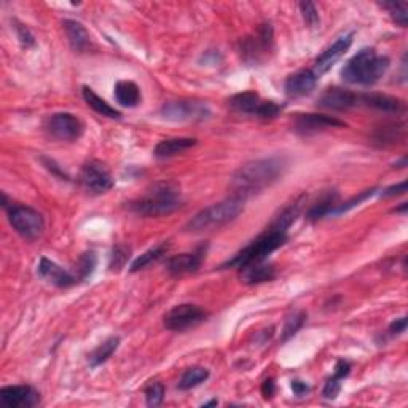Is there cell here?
<instances>
[{
    "mask_svg": "<svg viewBox=\"0 0 408 408\" xmlns=\"http://www.w3.org/2000/svg\"><path fill=\"white\" fill-rule=\"evenodd\" d=\"M82 94H83V99L88 104V107H91V109H93L96 114H99L102 117H107V118H120L121 117L120 112H118L117 109H114V107H112L107 101L102 99L101 96L96 94L91 88L83 87Z\"/></svg>",
    "mask_w": 408,
    "mask_h": 408,
    "instance_id": "484cf974",
    "label": "cell"
},
{
    "mask_svg": "<svg viewBox=\"0 0 408 408\" xmlns=\"http://www.w3.org/2000/svg\"><path fill=\"white\" fill-rule=\"evenodd\" d=\"M298 8H300V13H302L305 23L309 26V28H316V26L319 24V13H318V8H316V5L313 2H300L298 3Z\"/></svg>",
    "mask_w": 408,
    "mask_h": 408,
    "instance_id": "d590c367",
    "label": "cell"
},
{
    "mask_svg": "<svg viewBox=\"0 0 408 408\" xmlns=\"http://www.w3.org/2000/svg\"><path fill=\"white\" fill-rule=\"evenodd\" d=\"M118 346H120V338L118 337L107 338L104 343H101V345L90 354L88 359H90L91 367H98V365L109 361L112 354L118 350Z\"/></svg>",
    "mask_w": 408,
    "mask_h": 408,
    "instance_id": "4316f807",
    "label": "cell"
},
{
    "mask_svg": "<svg viewBox=\"0 0 408 408\" xmlns=\"http://www.w3.org/2000/svg\"><path fill=\"white\" fill-rule=\"evenodd\" d=\"M381 7L384 10H388V13L391 15L397 24L405 28L408 23V3L407 2H383L380 3Z\"/></svg>",
    "mask_w": 408,
    "mask_h": 408,
    "instance_id": "f546056e",
    "label": "cell"
},
{
    "mask_svg": "<svg viewBox=\"0 0 408 408\" xmlns=\"http://www.w3.org/2000/svg\"><path fill=\"white\" fill-rule=\"evenodd\" d=\"M407 330V318H400L391 322L389 325V334L391 335H400Z\"/></svg>",
    "mask_w": 408,
    "mask_h": 408,
    "instance_id": "7bdbcfd3",
    "label": "cell"
},
{
    "mask_svg": "<svg viewBox=\"0 0 408 408\" xmlns=\"http://www.w3.org/2000/svg\"><path fill=\"white\" fill-rule=\"evenodd\" d=\"M281 112H282V107L276 104L275 101H262V105L255 117L262 118V120H275Z\"/></svg>",
    "mask_w": 408,
    "mask_h": 408,
    "instance_id": "8d00e7d4",
    "label": "cell"
},
{
    "mask_svg": "<svg viewBox=\"0 0 408 408\" xmlns=\"http://www.w3.org/2000/svg\"><path fill=\"white\" fill-rule=\"evenodd\" d=\"M244 211V200L232 196L228 200L212 204V206L204 207L187 223L185 230L192 233L212 232V230L222 228L225 225L233 222V220Z\"/></svg>",
    "mask_w": 408,
    "mask_h": 408,
    "instance_id": "5b68a950",
    "label": "cell"
},
{
    "mask_svg": "<svg viewBox=\"0 0 408 408\" xmlns=\"http://www.w3.org/2000/svg\"><path fill=\"white\" fill-rule=\"evenodd\" d=\"M341 126H345V121L324 114H298L294 120V130L302 136H309V134Z\"/></svg>",
    "mask_w": 408,
    "mask_h": 408,
    "instance_id": "8fae6325",
    "label": "cell"
},
{
    "mask_svg": "<svg viewBox=\"0 0 408 408\" xmlns=\"http://www.w3.org/2000/svg\"><path fill=\"white\" fill-rule=\"evenodd\" d=\"M292 391H294L295 396L302 397L306 393H309V386L306 383H303V381H300V380H294L292 381Z\"/></svg>",
    "mask_w": 408,
    "mask_h": 408,
    "instance_id": "ee69618b",
    "label": "cell"
},
{
    "mask_svg": "<svg viewBox=\"0 0 408 408\" xmlns=\"http://www.w3.org/2000/svg\"><path fill=\"white\" fill-rule=\"evenodd\" d=\"M262 394H263V397H265V399H271L273 394H275V381H273L271 378L263 381Z\"/></svg>",
    "mask_w": 408,
    "mask_h": 408,
    "instance_id": "f6af8a7d",
    "label": "cell"
},
{
    "mask_svg": "<svg viewBox=\"0 0 408 408\" xmlns=\"http://www.w3.org/2000/svg\"><path fill=\"white\" fill-rule=\"evenodd\" d=\"M130 254H131L130 248H125V246H117L110 255V263H109L110 270L120 271L121 268L126 265L128 259H130Z\"/></svg>",
    "mask_w": 408,
    "mask_h": 408,
    "instance_id": "836d02e7",
    "label": "cell"
},
{
    "mask_svg": "<svg viewBox=\"0 0 408 408\" xmlns=\"http://www.w3.org/2000/svg\"><path fill=\"white\" fill-rule=\"evenodd\" d=\"M114 90L117 102L123 107H130L131 109V107H136L141 102V88L134 82H131V80H121V82L115 85Z\"/></svg>",
    "mask_w": 408,
    "mask_h": 408,
    "instance_id": "cb8c5ba5",
    "label": "cell"
},
{
    "mask_svg": "<svg viewBox=\"0 0 408 408\" xmlns=\"http://www.w3.org/2000/svg\"><path fill=\"white\" fill-rule=\"evenodd\" d=\"M196 146L195 137H171L157 144L153 153L157 158H169Z\"/></svg>",
    "mask_w": 408,
    "mask_h": 408,
    "instance_id": "603a6c76",
    "label": "cell"
},
{
    "mask_svg": "<svg viewBox=\"0 0 408 408\" xmlns=\"http://www.w3.org/2000/svg\"><path fill=\"white\" fill-rule=\"evenodd\" d=\"M146 399L148 407H157L164 399V386L158 383V381H153L146 388Z\"/></svg>",
    "mask_w": 408,
    "mask_h": 408,
    "instance_id": "e575fe53",
    "label": "cell"
},
{
    "mask_svg": "<svg viewBox=\"0 0 408 408\" xmlns=\"http://www.w3.org/2000/svg\"><path fill=\"white\" fill-rule=\"evenodd\" d=\"M340 389H341V380L337 377H332L330 380H327V383L324 386V397L329 400H334L337 399Z\"/></svg>",
    "mask_w": 408,
    "mask_h": 408,
    "instance_id": "f35d334b",
    "label": "cell"
},
{
    "mask_svg": "<svg viewBox=\"0 0 408 408\" xmlns=\"http://www.w3.org/2000/svg\"><path fill=\"white\" fill-rule=\"evenodd\" d=\"M402 133H404V128L399 125H384L381 128H377L373 137L375 141H378L381 144H394L397 139L402 136Z\"/></svg>",
    "mask_w": 408,
    "mask_h": 408,
    "instance_id": "1f68e13d",
    "label": "cell"
},
{
    "mask_svg": "<svg viewBox=\"0 0 408 408\" xmlns=\"http://www.w3.org/2000/svg\"><path fill=\"white\" fill-rule=\"evenodd\" d=\"M276 278V268L266 263H254V265L241 268V281L249 286L262 282H270Z\"/></svg>",
    "mask_w": 408,
    "mask_h": 408,
    "instance_id": "7402d4cb",
    "label": "cell"
},
{
    "mask_svg": "<svg viewBox=\"0 0 408 408\" xmlns=\"http://www.w3.org/2000/svg\"><path fill=\"white\" fill-rule=\"evenodd\" d=\"M180 206V192L174 184H169V182L153 185L142 198L128 204V207L134 214L142 217L169 216V214L176 212Z\"/></svg>",
    "mask_w": 408,
    "mask_h": 408,
    "instance_id": "3957f363",
    "label": "cell"
},
{
    "mask_svg": "<svg viewBox=\"0 0 408 408\" xmlns=\"http://www.w3.org/2000/svg\"><path fill=\"white\" fill-rule=\"evenodd\" d=\"M39 275L40 278H44L45 281H48L53 286L61 287V289H67L72 287L75 284L78 282L77 276H74L69 273L67 270H64L62 266H59L58 263L48 260V259H42L39 263Z\"/></svg>",
    "mask_w": 408,
    "mask_h": 408,
    "instance_id": "ac0fdd59",
    "label": "cell"
},
{
    "mask_svg": "<svg viewBox=\"0 0 408 408\" xmlns=\"http://www.w3.org/2000/svg\"><path fill=\"white\" fill-rule=\"evenodd\" d=\"M287 241V232L279 230L275 225H270L265 232L252 241L250 244L246 246L243 250L235 254L232 259L227 260L220 268H241L260 263L266 259L271 252L281 248Z\"/></svg>",
    "mask_w": 408,
    "mask_h": 408,
    "instance_id": "277c9868",
    "label": "cell"
},
{
    "mask_svg": "<svg viewBox=\"0 0 408 408\" xmlns=\"http://www.w3.org/2000/svg\"><path fill=\"white\" fill-rule=\"evenodd\" d=\"M209 378V370L204 368V367H192L189 370H185L184 375H182V378L179 381V389L182 391H189L196 388V386H200L201 383H204Z\"/></svg>",
    "mask_w": 408,
    "mask_h": 408,
    "instance_id": "f1b7e54d",
    "label": "cell"
},
{
    "mask_svg": "<svg viewBox=\"0 0 408 408\" xmlns=\"http://www.w3.org/2000/svg\"><path fill=\"white\" fill-rule=\"evenodd\" d=\"M168 249H169L168 243H161L158 246H155V248L148 249L147 252H144L142 255H139L137 259L131 263L130 271L131 273H137V271L144 270V268H147L148 265H152L153 262L160 260L161 257H163L166 252H168Z\"/></svg>",
    "mask_w": 408,
    "mask_h": 408,
    "instance_id": "83f0119b",
    "label": "cell"
},
{
    "mask_svg": "<svg viewBox=\"0 0 408 408\" xmlns=\"http://www.w3.org/2000/svg\"><path fill=\"white\" fill-rule=\"evenodd\" d=\"M204 250L200 248L195 252H187V254H179L168 259L166 262V270H168L171 275L179 276V275H187V273H195L200 270L203 259H204Z\"/></svg>",
    "mask_w": 408,
    "mask_h": 408,
    "instance_id": "d6986e66",
    "label": "cell"
},
{
    "mask_svg": "<svg viewBox=\"0 0 408 408\" xmlns=\"http://www.w3.org/2000/svg\"><path fill=\"white\" fill-rule=\"evenodd\" d=\"M44 163L46 164V168L50 169V171H53V173H55L56 176H59V177H64V179L69 180V176H67L66 173H62V169L59 168V166L55 163V161H53V160H44Z\"/></svg>",
    "mask_w": 408,
    "mask_h": 408,
    "instance_id": "bcb514c9",
    "label": "cell"
},
{
    "mask_svg": "<svg viewBox=\"0 0 408 408\" xmlns=\"http://www.w3.org/2000/svg\"><path fill=\"white\" fill-rule=\"evenodd\" d=\"M62 28H64V32H66L69 44H71V46L75 51L82 53V51L90 50L91 37L82 23H78V21H74V19H66L62 23Z\"/></svg>",
    "mask_w": 408,
    "mask_h": 408,
    "instance_id": "ffe728a7",
    "label": "cell"
},
{
    "mask_svg": "<svg viewBox=\"0 0 408 408\" xmlns=\"http://www.w3.org/2000/svg\"><path fill=\"white\" fill-rule=\"evenodd\" d=\"M273 46V29L270 24H262V28L254 37H249L243 42L241 53L246 61L257 62L260 59V55H266Z\"/></svg>",
    "mask_w": 408,
    "mask_h": 408,
    "instance_id": "4fadbf2b",
    "label": "cell"
},
{
    "mask_svg": "<svg viewBox=\"0 0 408 408\" xmlns=\"http://www.w3.org/2000/svg\"><path fill=\"white\" fill-rule=\"evenodd\" d=\"M207 313L201 309L200 306L190 305V303H182L174 306L173 309H169L164 314V327L168 330L173 332H184L189 330L192 327H196L198 324L206 321Z\"/></svg>",
    "mask_w": 408,
    "mask_h": 408,
    "instance_id": "ba28073f",
    "label": "cell"
},
{
    "mask_svg": "<svg viewBox=\"0 0 408 408\" xmlns=\"http://www.w3.org/2000/svg\"><path fill=\"white\" fill-rule=\"evenodd\" d=\"M340 204V195L335 190H327L321 195V198L314 204H311L309 211L306 212V219L308 220H319L324 219L329 214H334L335 209Z\"/></svg>",
    "mask_w": 408,
    "mask_h": 408,
    "instance_id": "44dd1931",
    "label": "cell"
},
{
    "mask_svg": "<svg viewBox=\"0 0 408 408\" xmlns=\"http://www.w3.org/2000/svg\"><path fill=\"white\" fill-rule=\"evenodd\" d=\"M45 126L51 137L58 139V141H66V142L77 141V139L82 137V134L85 131L82 120L72 114H67V112H61V114L51 115L46 120Z\"/></svg>",
    "mask_w": 408,
    "mask_h": 408,
    "instance_id": "9c48e42d",
    "label": "cell"
},
{
    "mask_svg": "<svg viewBox=\"0 0 408 408\" xmlns=\"http://www.w3.org/2000/svg\"><path fill=\"white\" fill-rule=\"evenodd\" d=\"M389 58L378 55L373 48H362L341 69V78L350 85L370 87L383 78L389 69Z\"/></svg>",
    "mask_w": 408,
    "mask_h": 408,
    "instance_id": "7a4b0ae2",
    "label": "cell"
},
{
    "mask_svg": "<svg viewBox=\"0 0 408 408\" xmlns=\"http://www.w3.org/2000/svg\"><path fill=\"white\" fill-rule=\"evenodd\" d=\"M262 98L254 91H246V93L235 94L232 99H230V107L238 114H248V115H257L260 105H262Z\"/></svg>",
    "mask_w": 408,
    "mask_h": 408,
    "instance_id": "d4e9b609",
    "label": "cell"
},
{
    "mask_svg": "<svg viewBox=\"0 0 408 408\" xmlns=\"http://www.w3.org/2000/svg\"><path fill=\"white\" fill-rule=\"evenodd\" d=\"M286 168V161L279 157L249 161L233 174L230 180V190L233 192V196L246 200L278 182Z\"/></svg>",
    "mask_w": 408,
    "mask_h": 408,
    "instance_id": "6da1fadb",
    "label": "cell"
},
{
    "mask_svg": "<svg viewBox=\"0 0 408 408\" xmlns=\"http://www.w3.org/2000/svg\"><path fill=\"white\" fill-rule=\"evenodd\" d=\"M318 105L330 110H350L352 107L359 105V94L350 90L334 87L325 90L321 94V98L318 99Z\"/></svg>",
    "mask_w": 408,
    "mask_h": 408,
    "instance_id": "9a60e30c",
    "label": "cell"
},
{
    "mask_svg": "<svg viewBox=\"0 0 408 408\" xmlns=\"http://www.w3.org/2000/svg\"><path fill=\"white\" fill-rule=\"evenodd\" d=\"M306 319V314L303 311H298V313H294L292 316H289L286 324H284V329H282V341H287L289 338H292L297 332L302 329L303 322Z\"/></svg>",
    "mask_w": 408,
    "mask_h": 408,
    "instance_id": "d6a6232c",
    "label": "cell"
},
{
    "mask_svg": "<svg viewBox=\"0 0 408 408\" xmlns=\"http://www.w3.org/2000/svg\"><path fill=\"white\" fill-rule=\"evenodd\" d=\"M160 114L171 121H203L211 118V109L201 101H171L161 107Z\"/></svg>",
    "mask_w": 408,
    "mask_h": 408,
    "instance_id": "52a82bcc",
    "label": "cell"
},
{
    "mask_svg": "<svg viewBox=\"0 0 408 408\" xmlns=\"http://www.w3.org/2000/svg\"><path fill=\"white\" fill-rule=\"evenodd\" d=\"M407 192V182H400V184L393 185V187H388V189H384L383 192L380 193L383 198H391V196H397V195H404Z\"/></svg>",
    "mask_w": 408,
    "mask_h": 408,
    "instance_id": "60d3db41",
    "label": "cell"
},
{
    "mask_svg": "<svg viewBox=\"0 0 408 408\" xmlns=\"http://www.w3.org/2000/svg\"><path fill=\"white\" fill-rule=\"evenodd\" d=\"M211 405H217V400H211L207 404H204V407H211Z\"/></svg>",
    "mask_w": 408,
    "mask_h": 408,
    "instance_id": "7dc6e473",
    "label": "cell"
},
{
    "mask_svg": "<svg viewBox=\"0 0 408 408\" xmlns=\"http://www.w3.org/2000/svg\"><path fill=\"white\" fill-rule=\"evenodd\" d=\"M370 107L383 114H400L405 110V102L394 96L383 93H364L359 94V105Z\"/></svg>",
    "mask_w": 408,
    "mask_h": 408,
    "instance_id": "2e32d148",
    "label": "cell"
},
{
    "mask_svg": "<svg viewBox=\"0 0 408 408\" xmlns=\"http://www.w3.org/2000/svg\"><path fill=\"white\" fill-rule=\"evenodd\" d=\"M7 209L8 220L16 230V233L28 241L40 238L45 230V220L39 211L29 206H21V204H12Z\"/></svg>",
    "mask_w": 408,
    "mask_h": 408,
    "instance_id": "8992f818",
    "label": "cell"
},
{
    "mask_svg": "<svg viewBox=\"0 0 408 408\" xmlns=\"http://www.w3.org/2000/svg\"><path fill=\"white\" fill-rule=\"evenodd\" d=\"M0 397L10 408H32L40 402V394L32 386H7L0 389Z\"/></svg>",
    "mask_w": 408,
    "mask_h": 408,
    "instance_id": "5bb4252c",
    "label": "cell"
},
{
    "mask_svg": "<svg viewBox=\"0 0 408 408\" xmlns=\"http://www.w3.org/2000/svg\"><path fill=\"white\" fill-rule=\"evenodd\" d=\"M350 372H351V365H350V362H346V361H338L337 365H335V373H334V377L340 378V380H345V378L348 377V375H350Z\"/></svg>",
    "mask_w": 408,
    "mask_h": 408,
    "instance_id": "b9f144b4",
    "label": "cell"
},
{
    "mask_svg": "<svg viewBox=\"0 0 408 408\" xmlns=\"http://www.w3.org/2000/svg\"><path fill=\"white\" fill-rule=\"evenodd\" d=\"M375 193H377V189H372V190H365L364 193H361V195L356 196V198H352V200H350V201H348V203H345V204H338V207L335 209V212H334V214H341V212H346V211H350V209H352V207L359 206V204L364 203L365 200H368L370 196H373Z\"/></svg>",
    "mask_w": 408,
    "mask_h": 408,
    "instance_id": "74e56055",
    "label": "cell"
},
{
    "mask_svg": "<svg viewBox=\"0 0 408 408\" xmlns=\"http://www.w3.org/2000/svg\"><path fill=\"white\" fill-rule=\"evenodd\" d=\"M352 40H354V32H350V34L338 37L334 44H332L318 59H316L314 74L318 75V77H321L322 74L329 72L332 66H334L337 61H340L343 55L350 50L351 45H352Z\"/></svg>",
    "mask_w": 408,
    "mask_h": 408,
    "instance_id": "7c38bea8",
    "label": "cell"
},
{
    "mask_svg": "<svg viewBox=\"0 0 408 408\" xmlns=\"http://www.w3.org/2000/svg\"><path fill=\"white\" fill-rule=\"evenodd\" d=\"M96 263H98V259H96L94 252H87L80 257L77 262V279L78 281H85L88 279L91 275L94 273Z\"/></svg>",
    "mask_w": 408,
    "mask_h": 408,
    "instance_id": "4dcf8cb0",
    "label": "cell"
},
{
    "mask_svg": "<svg viewBox=\"0 0 408 408\" xmlns=\"http://www.w3.org/2000/svg\"><path fill=\"white\" fill-rule=\"evenodd\" d=\"M318 78L319 77L314 74V71L303 69V71L289 75L284 90H286L289 98H302V96L309 94L316 88Z\"/></svg>",
    "mask_w": 408,
    "mask_h": 408,
    "instance_id": "e0dca14e",
    "label": "cell"
},
{
    "mask_svg": "<svg viewBox=\"0 0 408 408\" xmlns=\"http://www.w3.org/2000/svg\"><path fill=\"white\" fill-rule=\"evenodd\" d=\"M16 34H18V39L21 42V45L29 48L35 45V39L32 35V32L26 28L23 24H16Z\"/></svg>",
    "mask_w": 408,
    "mask_h": 408,
    "instance_id": "ab89813d",
    "label": "cell"
},
{
    "mask_svg": "<svg viewBox=\"0 0 408 408\" xmlns=\"http://www.w3.org/2000/svg\"><path fill=\"white\" fill-rule=\"evenodd\" d=\"M80 184L88 193L101 195L114 187V179L105 166L99 161H88L80 171Z\"/></svg>",
    "mask_w": 408,
    "mask_h": 408,
    "instance_id": "30bf717a",
    "label": "cell"
}]
</instances>
